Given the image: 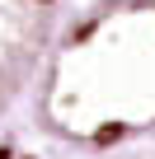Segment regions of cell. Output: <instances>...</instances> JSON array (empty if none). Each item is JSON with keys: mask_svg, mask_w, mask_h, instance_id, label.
Listing matches in <instances>:
<instances>
[{"mask_svg": "<svg viewBox=\"0 0 155 159\" xmlns=\"http://www.w3.org/2000/svg\"><path fill=\"white\" fill-rule=\"evenodd\" d=\"M38 84L42 117L80 140L155 122V5H99L66 24Z\"/></svg>", "mask_w": 155, "mask_h": 159, "instance_id": "6da1fadb", "label": "cell"}, {"mask_svg": "<svg viewBox=\"0 0 155 159\" xmlns=\"http://www.w3.org/2000/svg\"><path fill=\"white\" fill-rule=\"evenodd\" d=\"M61 28L66 0H0V122L28 94H38Z\"/></svg>", "mask_w": 155, "mask_h": 159, "instance_id": "7a4b0ae2", "label": "cell"}]
</instances>
